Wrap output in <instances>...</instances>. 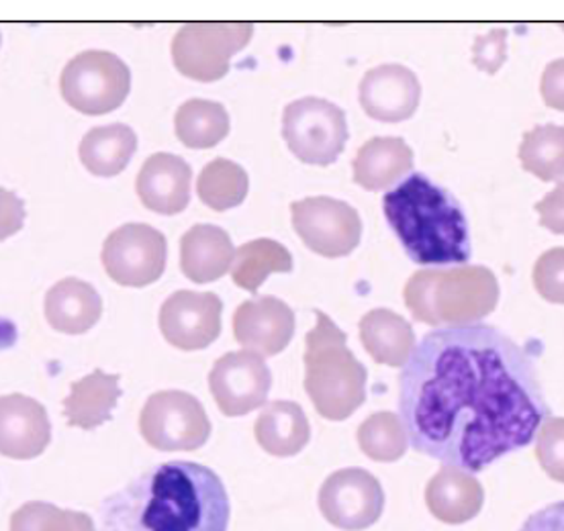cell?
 Returning <instances> with one entry per match:
<instances>
[{
	"mask_svg": "<svg viewBox=\"0 0 564 531\" xmlns=\"http://www.w3.org/2000/svg\"><path fill=\"white\" fill-rule=\"evenodd\" d=\"M413 319L432 327L477 325L499 303V282L485 266L415 272L403 291Z\"/></svg>",
	"mask_w": 564,
	"mask_h": 531,
	"instance_id": "obj_5",
	"label": "cell"
},
{
	"mask_svg": "<svg viewBox=\"0 0 564 531\" xmlns=\"http://www.w3.org/2000/svg\"><path fill=\"white\" fill-rule=\"evenodd\" d=\"M399 411L415 452L466 473L528 446L551 418L532 351L479 323L415 344L399 377Z\"/></svg>",
	"mask_w": 564,
	"mask_h": 531,
	"instance_id": "obj_1",
	"label": "cell"
},
{
	"mask_svg": "<svg viewBox=\"0 0 564 531\" xmlns=\"http://www.w3.org/2000/svg\"><path fill=\"white\" fill-rule=\"evenodd\" d=\"M236 258L234 241L217 225H195L181 239V268L184 277L207 284L231 272Z\"/></svg>",
	"mask_w": 564,
	"mask_h": 531,
	"instance_id": "obj_20",
	"label": "cell"
},
{
	"mask_svg": "<svg viewBox=\"0 0 564 531\" xmlns=\"http://www.w3.org/2000/svg\"><path fill=\"white\" fill-rule=\"evenodd\" d=\"M358 446L375 462L401 460L410 447L403 421L391 411L372 413L358 427Z\"/></svg>",
	"mask_w": 564,
	"mask_h": 531,
	"instance_id": "obj_31",
	"label": "cell"
},
{
	"mask_svg": "<svg viewBox=\"0 0 564 531\" xmlns=\"http://www.w3.org/2000/svg\"><path fill=\"white\" fill-rule=\"evenodd\" d=\"M174 131L186 148L209 150L226 140L229 115L221 102L191 98L174 115Z\"/></svg>",
	"mask_w": 564,
	"mask_h": 531,
	"instance_id": "obj_27",
	"label": "cell"
},
{
	"mask_svg": "<svg viewBox=\"0 0 564 531\" xmlns=\"http://www.w3.org/2000/svg\"><path fill=\"white\" fill-rule=\"evenodd\" d=\"M140 432L160 452H191L207 444L212 421L193 394L162 391L152 394L141 409Z\"/></svg>",
	"mask_w": 564,
	"mask_h": 531,
	"instance_id": "obj_9",
	"label": "cell"
},
{
	"mask_svg": "<svg viewBox=\"0 0 564 531\" xmlns=\"http://www.w3.org/2000/svg\"><path fill=\"white\" fill-rule=\"evenodd\" d=\"M0 42H2V35H0Z\"/></svg>",
	"mask_w": 564,
	"mask_h": 531,
	"instance_id": "obj_40",
	"label": "cell"
},
{
	"mask_svg": "<svg viewBox=\"0 0 564 531\" xmlns=\"http://www.w3.org/2000/svg\"><path fill=\"white\" fill-rule=\"evenodd\" d=\"M119 380V375L95 370L93 375L72 382L70 394L64 399V413L72 427L97 430L111 420L121 397Z\"/></svg>",
	"mask_w": 564,
	"mask_h": 531,
	"instance_id": "obj_24",
	"label": "cell"
},
{
	"mask_svg": "<svg viewBox=\"0 0 564 531\" xmlns=\"http://www.w3.org/2000/svg\"><path fill=\"white\" fill-rule=\"evenodd\" d=\"M360 342L377 364L403 368L415 350V334L410 322L395 311L375 308L360 319Z\"/></svg>",
	"mask_w": 564,
	"mask_h": 531,
	"instance_id": "obj_23",
	"label": "cell"
},
{
	"mask_svg": "<svg viewBox=\"0 0 564 531\" xmlns=\"http://www.w3.org/2000/svg\"><path fill=\"white\" fill-rule=\"evenodd\" d=\"M305 337V391L315 411L329 421H344L367 401V368L348 350V337L322 311Z\"/></svg>",
	"mask_w": 564,
	"mask_h": 531,
	"instance_id": "obj_4",
	"label": "cell"
},
{
	"mask_svg": "<svg viewBox=\"0 0 564 531\" xmlns=\"http://www.w3.org/2000/svg\"><path fill=\"white\" fill-rule=\"evenodd\" d=\"M254 435L270 456L289 458L310 444V420L293 401H274L256 420Z\"/></svg>",
	"mask_w": 564,
	"mask_h": 531,
	"instance_id": "obj_25",
	"label": "cell"
},
{
	"mask_svg": "<svg viewBox=\"0 0 564 531\" xmlns=\"http://www.w3.org/2000/svg\"><path fill=\"white\" fill-rule=\"evenodd\" d=\"M296 236L324 258L352 253L362 238V221L352 205L332 196H307L291 205Z\"/></svg>",
	"mask_w": 564,
	"mask_h": 531,
	"instance_id": "obj_10",
	"label": "cell"
},
{
	"mask_svg": "<svg viewBox=\"0 0 564 531\" xmlns=\"http://www.w3.org/2000/svg\"><path fill=\"white\" fill-rule=\"evenodd\" d=\"M221 311L215 293L178 291L160 308V332L178 350H205L221 334Z\"/></svg>",
	"mask_w": 564,
	"mask_h": 531,
	"instance_id": "obj_14",
	"label": "cell"
},
{
	"mask_svg": "<svg viewBox=\"0 0 564 531\" xmlns=\"http://www.w3.org/2000/svg\"><path fill=\"white\" fill-rule=\"evenodd\" d=\"M358 93L368 117L382 123L408 121L422 100L417 76L401 64H382L368 71Z\"/></svg>",
	"mask_w": 564,
	"mask_h": 531,
	"instance_id": "obj_16",
	"label": "cell"
},
{
	"mask_svg": "<svg viewBox=\"0 0 564 531\" xmlns=\"http://www.w3.org/2000/svg\"><path fill=\"white\" fill-rule=\"evenodd\" d=\"M508 59V29H491L473 43V64L494 76Z\"/></svg>",
	"mask_w": 564,
	"mask_h": 531,
	"instance_id": "obj_35",
	"label": "cell"
},
{
	"mask_svg": "<svg viewBox=\"0 0 564 531\" xmlns=\"http://www.w3.org/2000/svg\"><path fill=\"white\" fill-rule=\"evenodd\" d=\"M282 138L296 160L329 166L348 141L346 112L325 98H299L282 112Z\"/></svg>",
	"mask_w": 564,
	"mask_h": 531,
	"instance_id": "obj_6",
	"label": "cell"
},
{
	"mask_svg": "<svg viewBox=\"0 0 564 531\" xmlns=\"http://www.w3.org/2000/svg\"><path fill=\"white\" fill-rule=\"evenodd\" d=\"M319 511L327 523L344 531L372 528L384 511L381 483L362 468H344L325 478Z\"/></svg>",
	"mask_w": 564,
	"mask_h": 531,
	"instance_id": "obj_12",
	"label": "cell"
},
{
	"mask_svg": "<svg viewBox=\"0 0 564 531\" xmlns=\"http://www.w3.org/2000/svg\"><path fill=\"white\" fill-rule=\"evenodd\" d=\"M248 188H250L248 172L227 158L213 160L198 174V198L217 213L241 205L243 198L248 196Z\"/></svg>",
	"mask_w": 564,
	"mask_h": 531,
	"instance_id": "obj_29",
	"label": "cell"
},
{
	"mask_svg": "<svg viewBox=\"0 0 564 531\" xmlns=\"http://www.w3.org/2000/svg\"><path fill=\"white\" fill-rule=\"evenodd\" d=\"M102 315V299L93 284L80 279L56 282L45 294V319L62 334L80 336Z\"/></svg>",
	"mask_w": 564,
	"mask_h": 531,
	"instance_id": "obj_21",
	"label": "cell"
},
{
	"mask_svg": "<svg viewBox=\"0 0 564 531\" xmlns=\"http://www.w3.org/2000/svg\"><path fill=\"white\" fill-rule=\"evenodd\" d=\"M25 224V203L19 196L0 188V241L19 234Z\"/></svg>",
	"mask_w": 564,
	"mask_h": 531,
	"instance_id": "obj_36",
	"label": "cell"
},
{
	"mask_svg": "<svg viewBox=\"0 0 564 531\" xmlns=\"http://www.w3.org/2000/svg\"><path fill=\"white\" fill-rule=\"evenodd\" d=\"M520 531H564V501L552 503L525 519Z\"/></svg>",
	"mask_w": 564,
	"mask_h": 531,
	"instance_id": "obj_39",
	"label": "cell"
},
{
	"mask_svg": "<svg viewBox=\"0 0 564 531\" xmlns=\"http://www.w3.org/2000/svg\"><path fill=\"white\" fill-rule=\"evenodd\" d=\"M221 478L197 462H166L138 476L102 507V531H227Z\"/></svg>",
	"mask_w": 564,
	"mask_h": 531,
	"instance_id": "obj_2",
	"label": "cell"
},
{
	"mask_svg": "<svg viewBox=\"0 0 564 531\" xmlns=\"http://www.w3.org/2000/svg\"><path fill=\"white\" fill-rule=\"evenodd\" d=\"M272 387V375L264 358L254 351H229L213 364L209 389L219 411L240 418L264 405Z\"/></svg>",
	"mask_w": 564,
	"mask_h": 531,
	"instance_id": "obj_13",
	"label": "cell"
},
{
	"mask_svg": "<svg viewBox=\"0 0 564 531\" xmlns=\"http://www.w3.org/2000/svg\"><path fill=\"white\" fill-rule=\"evenodd\" d=\"M540 225L556 236H564V182L536 203Z\"/></svg>",
	"mask_w": 564,
	"mask_h": 531,
	"instance_id": "obj_37",
	"label": "cell"
},
{
	"mask_svg": "<svg viewBox=\"0 0 564 531\" xmlns=\"http://www.w3.org/2000/svg\"><path fill=\"white\" fill-rule=\"evenodd\" d=\"M193 170L181 155H150L141 166L135 191L143 207L160 215H178L191 203Z\"/></svg>",
	"mask_w": 564,
	"mask_h": 531,
	"instance_id": "obj_18",
	"label": "cell"
},
{
	"mask_svg": "<svg viewBox=\"0 0 564 531\" xmlns=\"http://www.w3.org/2000/svg\"><path fill=\"white\" fill-rule=\"evenodd\" d=\"M295 336V313L276 296H258L241 303L234 315V337L262 358L281 354Z\"/></svg>",
	"mask_w": 564,
	"mask_h": 531,
	"instance_id": "obj_15",
	"label": "cell"
},
{
	"mask_svg": "<svg viewBox=\"0 0 564 531\" xmlns=\"http://www.w3.org/2000/svg\"><path fill=\"white\" fill-rule=\"evenodd\" d=\"M138 150L135 131L123 123L95 127L86 133L78 155L90 174L100 178H111L128 169L131 158Z\"/></svg>",
	"mask_w": 564,
	"mask_h": 531,
	"instance_id": "obj_26",
	"label": "cell"
},
{
	"mask_svg": "<svg viewBox=\"0 0 564 531\" xmlns=\"http://www.w3.org/2000/svg\"><path fill=\"white\" fill-rule=\"evenodd\" d=\"M11 531H97L95 521L80 511L59 509L56 505H23L11 518Z\"/></svg>",
	"mask_w": 564,
	"mask_h": 531,
	"instance_id": "obj_32",
	"label": "cell"
},
{
	"mask_svg": "<svg viewBox=\"0 0 564 531\" xmlns=\"http://www.w3.org/2000/svg\"><path fill=\"white\" fill-rule=\"evenodd\" d=\"M131 90V72L119 56L88 50L72 57L59 76V93L74 111L107 115L119 109Z\"/></svg>",
	"mask_w": 564,
	"mask_h": 531,
	"instance_id": "obj_7",
	"label": "cell"
},
{
	"mask_svg": "<svg viewBox=\"0 0 564 531\" xmlns=\"http://www.w3.org/2000/svg\"><path fill=\"white\" fill-rule=\"evenodd\" d=\"M293 270V256L274 239H254L236 250L231 264V279L248 291L258 293L270 274H284Z\"/></svg>",
	"mask_w": 564,
	"mask_h": 531,
	"instance_id": "obj_28",
	"label": "cell"
},
{
	"mask_svg": "<svg viewBox=\"0 0 564 531\" xmlns=\"http://www.w3.org/2000/svg\"><path fill=\"white\" fill-rule=\"evenodd\" d=\"M169 243L162 231L145 224L121 225L102 246V266L121 286L143 289L162 279Z\"/></svg>",
	"mask_w": 564,
	"mask_h": 531,
	"instance_id": "obj_11",
	"label": "cell"
},
{
	"mask_svg": "<svg viewBox=\"0 0 564 531\" xmlns=\"http://www.w3.org/2000/svg\"><path fill=\"white\" fill-rule=\"evenodd\" d=\"M518 158L522 169L540 181H563L564 127L538 126L525 131Z\"/></svg>",
	"mask_w": 564,
	"mask_h": 531,
	"instance_id": "obj_30",
	"label": "cell"
},
{
	"mask_svg": "<svg viewBox=\"0 0 564 531\" xmlns=\"http://www.w3.org/2000/svg\"><path fill=\"white\" fill-rule=\"evenodd\" d=\"M354 182L367 191H389L413 170V150L401 138H372L354 158Z\"/></svg>",
	"mask_w": 564,
	"mask_h": 531,
	"instance_id": "obj_22",
	"label": "cell"
},
{
	"mask_svg": "<svg viewBox=\"0 0 564 531\" xmlns=\"http://www.w3.org/2000/svg\"><path fill=\"white\" fill-rule=\"evenodd\" d=\"M532 279L542 299L552 305H564V248L542 253L534 264Z\"/></svg>",
	"mask_w": 564,
	"mask_h": 531,
	"instance_id": "obj_34",
	"label": "cell"
},
{
	"mask_svg": "<svg viewBox=\"0 0 564 531\" xmlns=\"http://www.w3.org/2000/svg\"><path fill=\"white\" fill-rule=\"evenodd\" d=\"M254 35L250 23H195L183 25L172 40L176 71L198 83H217L229 71L231 57Z\"/></svg>",
	"mask_w": 564,
	"mask_h": 531,
	"instance_id": "obj_8",
	"label": "cell"
},
{
	"mask_svg": "<svg viewBox=\"0 0 564 531\" xmlns=\"http://www.w3.org/2000/svg\"><path fill=\"white\" fill-rule=\"evenodd\" d=\"M52 440V423L45 407L25 394L0 397V454L14 460H31L45 452Z\"/></svg>",
	"mask_w": 564,
	"mask_h": 531,
	"instance_id": "obj_17",
	"label": "cell"
},
{
	"mask_svg": "<svg viewBox=\"0 0 564 531\" xmlns=\"http://www.w3.org/2000/svg\"><path fill=\"white\" fill-rule=\"evenodd\" d=\"M540 93L549 109L564 112V57L554 59L544 68Z\"/></svg>",
	"mask_w": 564,
	"mask_h": 531,
	"instance_id": "obj_38",
	"label": "cell"
},
{
	"mask_svg": "<svg viewBox=\"0 0 564 531\" xmlns=\"http://www.w3.org/2000/svg\"><path fill=\"white\" fill-rule=\"evenodd\" d=\"M485 503V490L475 476L460 468L444 466L425 487V505L430 513L451 525L477 518Z\"/></svg>",
	"mask_w": 564,
	"mask_h": 531,
	"instance_id": "obj_19",
	"label": "cell"
},
{
	"mask_svg": "<svg viewBox=\"0 0 564 531\" xmlns=\"http://www.w3.org/2000/svg\"><path fill=\"white\" fill-rule=\"evenodd\" d=\"M536 437V458L542 470L564 485V418L544 420Z\"/></svg>",
	"mask_w": 564,
	"mask_h": 531,
	"instance_id": "obj_33",
	"label": "cell"
},
{
	"mask_svg": "<svg viewBox=\"0 0 564 531\" xmlns=\"http://www.w3.org/2000/svg\"><path fill=\"white\" fill-rule=\"evenodd\" d=\"M382 213L415 264H466L470 236L458 201L422 172L382 196Z\"/></svg>",
	"mask_w": 564,
	"mask_h": 531,
	"instance_id": "obj_3",
	"label": "cell"
}]
</instances>
